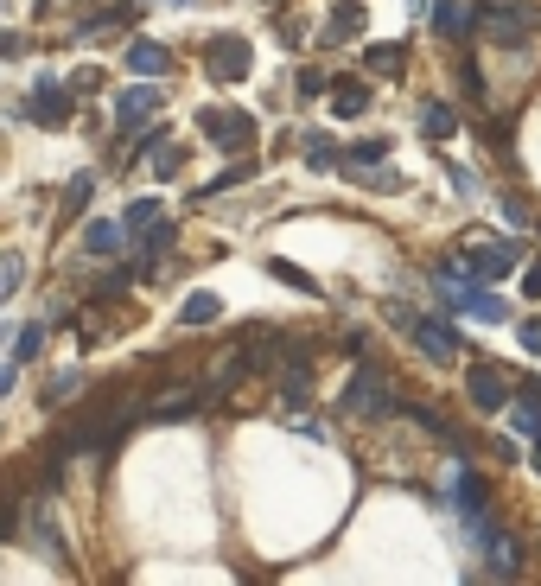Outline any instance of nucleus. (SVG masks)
I'll return each mask as SVG.
<instances>
[{"label": "nucleus", "instance_id": "obj_1", "mask_svg": "<svg viewBox=\"0 0 541 586\" xmlns=\"http://www.w3.org/2000/svg\"><path fill=\"white\" fill-rule=\"evenodd\" d=\"M535 26H541V7H535V0H484V13H478V32H484L491 45H503V51H516Z\"/></svg>", "mask_w": 541, "mask_h": 586}, {"label": "nucleus", "instance_id": "obj_2", "mask_svg": "<svg viewBox=\"0 0 541 586\" xmlns=\"http://www.w3.org/2000/svg\"><path fill=\"white\" fill-rule=\"evenodd\" d=\"M71 96H77L71 83H58V77H39V90H32V102H20L13 115H20V122H39V128H64V122L77 115V102H71Z\"/></svg>", "mask_w": 541, "mask_h": 586}, {"label": "nucleus", "instance_id": "obj_3", "mask_svg": "<svg viewBox=\"0 0 541 586\" xmlns=\"http://www.w3.org/2000/svg\"><path fill=\"white\" fill-rule=\"evenodd\" d=\"M204 71H211L217 83H242V77L255 71V51H249V39H236V32L211 39V45H204Z\"/></svg>", "mask_w": 541, "mask_h": 586}, {"label": "nucleus", "instance_id": "obj_4", "mask_svg": "<svg viewBox=\"0 0 541 586\" xmlns=\"http://www.w3.org/2000/svg\"><path fill=\"white\" fill-rule=\"evenodd\" d=\"M389 376H382L376 364H363L357 376H351V389H344V402L338 408H351V415H389Z\"/></svg>", "mask_w": 541, "mask_h": 586}, {"label": "nucleus", "instance_id": "obj_5", "mask_svg": "<svg viewBox=\"0 0 541 586\" xmlns=\"http://www.w3.org/2000/svg\"><path fill=\"white\" fill-rule=\"evenodd\" d=\"M408 338H414V351H427L433 364H452V357L465 351V338L452 332L446 319H433V313H414V325H408Z\"/></svg>", "mask_w": 541, "mask_h": 586}, {"label": "nucleus", "instance_id": "obj_6", "mask_svg": "<svg viewBox=\"0 0 541 586\" xmlns=\"http://www.w3.org/2000/svg\"><path fill=\"white\" fill-rule=\"evenodd\" d=\"M465 395H471V408L478 415H497V408H510V376H503L497 364H478L465 376Z\"/></svg>", "mask_w": 541, "mask_h": 586}, {"label": "nucleus", "instance_id": "obj_7", "mask_svg": "<svg viewBox=\"0 0 541 586\" xmlns=\"http://www.w3.org/2000/svg\"><path fill=\"white\" fill-rule=\"evenodd\" d=\"M198 128L211 134V141L236 147V153H249V147H255V122H249L242 109H230V115H223V109H204V115H198Z\"/></svg>", "mask_w": 541, "mask_h": 586}, {"label": "nucleus", "instance_id": "obj_8", "mask_svg": "<svg viewBox=\"0 0 541 586\" xmlns=\"http://www.w3.org/2000/svg\"><path fill=\"white\" fill-rule=\"evenodd\" d=\"M446 306H452V313L484 319V325H503V319H510V306H503L491 287H471V281H459V287H452V293H446Z\"/></svg>", "mask_w": 541, "mask_h": 586}, {"label": "nucleus", "instance_id": "obj_9", "mask_svg": "<svg viewBox=\"0 0 541 586\" xmlns=\"http://www.w3.org/2000/svg\"><path fill=\"white\" fill-rule=\"evenodd\" d=\"M160 102H166V96L153 90V83H134V90H121V96H115V128H121V134H128V128H147L153 115H160Z\"/></svg>", "mask_w": 541, "mask_h": 586}, {"label": "nucleus", "instance_id": "obj_10", "mask_svg": "<svg viewBox=\"0 0 541 586\" xmlns=\"http://www.w3.org/2000/svg\"><path fill=\"white\" fill-rule=\"evenodd\" d=\"M363 20H370V7H363V0H338V7L325 13V26H319V45H325V51L351 45L357 32H363Z\"/></svg>", "mask_w": 541, "mask_h": 586}, {"label": "nucleus", "instance_id": "obj_11", "mask_svg": "<svg viewBox=\"0 0 541 586\" xmlns=\"http://www.w3.org/2000/svg\"><path fill=\"white\" fill-rule=\"evenodd\" d=\"M465 262H471V281H503V274H516V249L510 243H478Z\"/></svg>", "mask_w": 541, "mask_h": 586}, {"label": "nucleus", "instance_id": "obj_12", "mask_svg": "<svg viewBox=\"0 0 541 586\" xmlns=\"http://www.w3.org/2000/svg\"><path fill=\"white\" fill-rule=\"evenodd\" d=\"M121 58H128V71H141V77H166V71H172V51H166L160 39H128Z\"/></svg>", "mask_w": 541, "mask_h": 586}, {"label": "nucleus", "instance_id": "obj_13", "mask_svg": "<svg viewBox=\"0 0 541 586\" xmlns=\"http://www.w3.org/2000/svg\"><path fill=\"white\" fill-rule=\"evenodd\" d=\"M363 109H370V83L363 77H331V115L351 122V115H363Z\"/></svg>", "mask_w": 541, "mask_h": 586}, {"label": "nucleus", "instance_id": "obj_14", "mask_svg": "<svg viewBox=\"0 0 541 586\" xmlns=\"http://www.w3.org/2000/svg\"><path fill=\"white\" fill-rule=\"evenodd\" d=\"M421 134H427V141H452V134H459V115H452V102H440V96L421 102Z\"/></svg>", "mask_w": 541, "mask_h": 586}, {"label": "nucleus", "instance_id": "obj_15", "mask_svg": "<svg viewBox=\"0 0 541 586\" xmlns=\"http://www.w3.org/2000/svg\"><path fill=\"white\" fill-rule=\"evenodd\" d=\"M223 319V300H217V293H185V306H179V325H217Z\"/></svg>", "mask_w": 541, "mask_h": 586}, {"label": "nucleus", "instance_id": "obj_16", "mask_svg": "<svg viewBox=\"0 0 541 586\" xmlns=\"http://www.w3.org/2000/svg\"><path fill=\"white\" fill-rule=\"evenodd\" d=\"M401 64H408V45L389 39V45H376L370 58H363V71H370V77H401Z\"/></svg>", "mask_w": 541, "mask_h": 586}, {"label": "nucleus", "instance_id": "obj_17", "mask_svg": "<svg viewBox=\"0 0 541 586\" xmlns=\"http://www.w3.org/2000/svg\"><path fill=\"white\" fill-rule=\"evenodd\" d=\"M153 223H160V198H128V211H121V230H128V236H147Z\"/></svg>", "mask_w": 541, "mask_h": 586}, {"label": "nucleus", "instance_id": "obj_18", "mask_svg": "<svg viewBox=\"0 0 541 586\" xmlns=\"http://www.w3.org/2000/svg\"><path fill=\"white\" fill-rule=\"evenodd\" d=\"M121 223H90V236H83V255H96V262H109V255L121 249Z\"/></svg>", "mask_w": 541, "mask_h": 586}, {"label": "nucleus", "instance_id": "obj_19", "mask_svg": "<svg viewBox=\"0 0 541 586\" xmlns=\"http://www.w3.org/2000/svg\"><path fill=\"white\" fill-rule=\"evenodd\" d=\"M20 281H26V255L20 249H0V306L20 293Z\"/></svg>", "mask_w": 541, "mask_h": 586}, {"label": "nucleus", "instance_id": "obj_20", "mask_svg": "<svg viewBox=\"0 0 541 586\" xmlns=\"http://www.w3.org/2000/svg\"><path fill=\"white\" fill-rule=\"evenodd\" d=\"M306 160L319 172H331V166H344V147L331 141V134H306Z\"/></svg>", "mask_w": 541, "mask_h": 586}, {"label": "nucleus", "instance_id": "obj_21", "mask_svg": "<svg viewBox=\"0 0 541 586\" xmlns=\"http://www.w3.org/2000/svg\"><path fill=\"white\" fill-rule=\"evenodd\" d=\"M510 421H516V434H529L541 446V395H522V402L510 408Z\"/></svg>", "mask_w": 541, "mask_h": 586}, {"label": "nucleus", "instance_id": "obj_22", "mask_svg": "<svg viewBox=\"0 0 541 586\" xmlns=\"http://www.w3.org/2000/svg\"><path fill=\"white\" fill-rule=\"evenodd\" d=\"M389 153H395V147H389V134H382V141H357L344 166H351V172H370V166H382V160H389Z\"/></svg>", "mask_w": 541, "mask_h": 586}, {"label": "nucleus", "instance_id": "obj_23", "mask_svg": "<svg viewBox=\"0 0 541 586\" xmlns=\"http://www.w3.org/2000/svg\"><path fill=\"white\" fill-rule=\"evenodd\" d=\"M90 192H96V172H77L71 185H64V217H77V211H90Z\"/></svg>", "mask_w": 541, "mask_h": 586}, {"label": "nucleus", "instance_id": "obj_24", "mask_svg": "<svg viewBox=\"0 0 541 586\" xmlns=\"http://www.w3.org/2000/svg\"><path fill=\"white\" fill-rule=\"evenodd\" d=\"M45 344V325H26V332H13V364H32Z\"/></svg>", "mask_w": 541, "mask_h": 586}, {"label": "nucleus", "instance_id": "obj_25", "mask_svg": "<svg viewBox=\"0 0 541 586\" xmlns=\"http://www.w3.org/2000/svg\"><path fill=\"white\" fill-rule=\"evenodd\" d=\"M198 415V402H191V395H166L160 408H153V421H191Z\"/></svg>", "mask_w": 541, "mask_h": 586}, {"label": "nucleus", "instance_id": "obj_26", "mask_svg": "<svg viewBox=\"0 0 541 586\" xmlns=\"http://www.w3.org/2000/svg\"><path fill=\"white\" fill-rule=\"evenodd\" d=\"M172 243H179V230H172V223H166V217H160V223H153V230L141 236V249H147V255H166Z\"/></svg>", "mask_w": 541, "mask_h": 586}, {"label": "nucleus", "instance_id": "obj_27", "mask_svg": "<svg viewBox=\"0 0 541 586\" xmlns=\"http://www.w3.org/2000/svg\"><path fill=\"white\" fill-rule=\"evenodd\" d=\"M268 274H274V281H287V287H300V293H319V281H312V274L287 268V262H268Z\"/></svg>", "mask_w": 541, "mask_h": 586}, {"label": "nucleus", "instance_id": "obj_28", "mask_svg": "<svg viewBox=\"0 0 541 586\" xmlns=\"http://www.w3.org/2000/svg\"><path fill=\"white\" fill-rule=\"evenodd\" d=\"M293 90H300V96H325V90H331V77H325V71H312V64H306V71L293 77Z\"/></svg>", "mask_w": 541, "mask_h": 586}, {"label": "nucleus", "instance_id": "obj_29", "mask_svg": "<svg viewBox=\"0 0 541 586\" xmlns=\"http://www.w3.org/2000/svg\"><path fill=\"white\" fill-rule=\"evenodd\" d=\"M179 166H185V147H160V160H153V172H160V179H179Z\"/></svg>", "mask_w": 541, "mask_h": 586}, {"label": "nucleus", "instance_id": "obj_30", "mask_svg": "<svg viewBox=\"0 0 541 586\" xmlns=\"http://www.w3.org/2000/svg\"><path fill=\"white\" fill-rule=\"evenodd\" d=\"M459 83H465V96H471V102H478V109H484V77H478V64H471V58L459 64Z\"/></svg>", "mask_w": 541, "mask_h": 586}, {"label": "nucleus", "instance_id": "obj_31", "mask_svg": "<svg viewBox=\"0 0 541 586\" xmlns=\"http://www.w3.org/2000/svg\"><path fill=\"white\" fill-rule=\"evenodd\" d=\"M516 338H522V351H529V357H541V319H522Z\"/></svg>", "mask_w": 541, "mask_h": 586}, {"label": "nucleus", "instance_id": "obj_32", "mask_svg": "<svg viewBox=\"0 0 541 586\" xmlns=\"http://www.w3.org/2000/svg\"><path fill=\"white\" fill-rule=\"evenodd\" d=\"M71 389H77V370H64V376H58V383H51V389H45V408H58V402H64V395H71Z\"/></svg>", "mask_w": 541, "mask_h": 586}, {"label": "nucleus", "instance_id": "obj_33", "mask_svg": "<svg viewBox=\"0 0 541 586\" xmlns=\"http://www.w3.org/2000/svg\"><path fill=\"white\" fill-rule=\"evenodd\" d=\"M522 293H529V300H541V255H535L529 268H522Z\"/></svg>", "mask_w": 541, "mask_h": 586}, {"label": "nucleus", "instance_id": "obj_34", "mask_svg": "<svg viewBox=\"0 0 541 586\" xmlns=\"http://www.w3.org/2000/svg\"><path fill=\"white\" fill-rule=\"evenodd\" d=\"M71 90H77V96H90V90H102V77H96V71H77V77H71Z\"/></svg>", "mask_w": 541, "mask_h": 586}, {"label": "nucleus", "instance_id": "obj_35", "mask_svg": "<svg viewBox=\"0 0 541 586\" xmlns=\"http://www.w3.org/2000/svg\"><path fill=\"white\" fill-rule=\"evenodd\" d=\"M0 58H20V39H13V32H0Z\"/></svg>", "mask_w": 541, "mask_h": 586}, {"label": "nucleus", "instance_id": "obj_36", "mask_svg": "<svg viewBox=\"0 0 541 586\" xmlns=\"http://www.w3.org/2000/svg\"><path fill=\"white\" fill-rule=\"evenodd\" d=\"M529 465H535V472H541V446H535V459H529Z\"/></svg>", "mask_w": 541, "mask_h": 586}]
</instances>
